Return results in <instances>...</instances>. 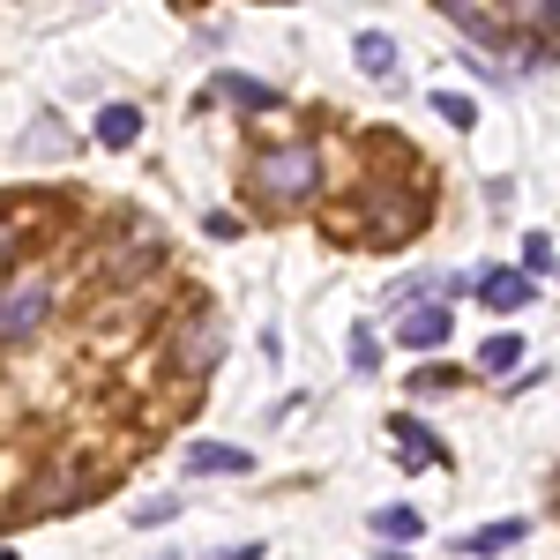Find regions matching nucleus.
I'll list each match as a JSON object with an SVG mask.
<instances>
[{
	"label": "nucleus",
	"mask_w": 560,
	"mask_h": 560,
	"mask_svg": "<svg viewBox=\"0 0 560 560\" xmlns=\"http://www.w3.org/2000/svg\"><path fill=\"white\" fill-rule=\"evenodd\" d=\"M433 217V195H427V173L419 179H366L359 187V202L337 217V232H345L351 247H411L419 232H427Z\"/></svg>",
	"instance_id": "obj_1"
},
{
	"label": "nucleus",
	"mask_w": 560,
	"mask_h": 560,
	"mask_svg": "<svg viewBox=\"0 0 560 560\" xmlns=\"http://www.w3.org/2000/svg\"><path fill=\"white\" fill-rule=\"evenodd\" d=\"M322 179H329V165H322L314 142H277V150H261L247 165V202L261 217H292L322 195Z\"/></svg>",
	"instance_id": "obj_2"
},
{
	"label": "nucleus",
	"mask_w": 560,
	"mask_h": 560,
	"mask_svg": "<svg viewBox=\"0 0 560 560\" xmlns=\"http://www.w3.org/2000/svg\"><path fill=\"white\" fill-rule=\"evenodd\" d=\"M217 359H224V322H217L210 306H187L173 345H165V374H173L179 388H202L217 374Z\"/></svg>",
	"instance_id": "obj_3"
},
{
	"label": "nucleus",
	"mask_w": 560,
	"mask_h": 560,
	"mask_svg": "<svg viewBox=\"0 0 560 560\" xmlns=\"http://www.w3.org/2000/svg\"><path fill=\"white\" fill-rule=\"evenodd\" d=\"M45 322H52V284H45L38 269L23 277H8V300H0V337H8V359H23V351L45 337Z\"/></svg>",
	"instance_id": "obj_4"
},
{
	"label": "nucleus",
	"mask_w": 560,
	"mask_h": 560,
	"mask_svg": "<svg viewBox=\"0 0 560 560\" xmlns=\"http://www.w3.org/2000/svg\"><path fill=\"white\" fill-rule=\"evenodd\" d=\"M165 261V232L158 224H135V232H120L113 247H105V261H97V277H105V292H128V284H142L150 269Z\"/></svg>",
	"instance_id": "obj_5"
},
{
	"label": "nucleus",
	"mask_w": 560,
	"mask_h": 560,
	"mask_svg": "<svg viewBox=\"0 0 560 560\" xmlns=\"http://www.w3.org/2000/svg\"><path fill=\"white\" fill-rule=\"evenodd\" d=\"M530 300H538V277L530 269H486L478 277V306H493V314H523Z\"/></svg>",
	"instance_id": "obj_6"
},
{
	"label": "nucleus",
	"mask_w": 560,
	"mask_h": 560,
	"mask_svg": "<svg viewBox=\"0 0 560 560\" xmlns=\"http://www.w3.org/2000/svg\"><path fill=\"white\" fill-rule=\"evenodd\" d=\"M448 329H456V314H448V300H433V306H411V314L396 322V345L433 351V345H448Z\"/></svg>",
	"instance_id": "obj_7"
},
{
	"label": "nucleus",
	"mask_w": 560,
	"mask_h": 560,
	"mask_svg": "<svg viewBox=\"0 0 560 560\" xmlns=\"http://www.w3.org/2000/svg\"><path fill=\"white\" fill-rule=\"evenodd\" d=\"M388 433H396V448H404V471H427V464H448V441H433L411 411H396L388 419Z\"/></svg>",
	"instance_id": "obj_8"
},
{
	"label": "nucleus",
	"mask_w": 560,
	"mask_h": 560,
	"mask_svg": "<svg viewBox=\"0 0 560 560\" xmlns=\"http://www.w3.org/2000/svg\"><path fill=\"white\" fill-rule=\"evenodd\" d=\"M187 471H195V478H202V471L240 478V471H255V456H247V448H232V441H187Z\"/></svg>",
	"instance_id": "obj_9"
},
{
	"label": "nucleus",
	"mask_w": 560,
	"mask_h": 560,
	"mask_svg": "<svg viewBox=\"0 0 560 560\" xmlns=\"http://www.w3.org/2000/svg\"><path fill=\"white\" fill-rule=\"evenodd\" d=\"M210 97L240 105V113H277V105H284V97H277L269 83H255V75H217V83H210Z\"/></svg>",
	"instance_id": "obj_10"
},
{
	"label": "nucleus",
	"mask_w": 560,
	"mask_h": 560,
	"mask_svg": "<svg viewBox=\"0 0 560 560\" xmlns=\"http://www.w3.org/2000/svg\"><path fill=\"white\" fill-rule=\"evenodd\" d=\"M516 538H530V523H523V516H501V523H478L471 538H456V546H464V553H478V560H493V553H509Z\"/></svg>",
	"instance_id": "obj_11"
},
{
	"label": "nucleus",
	"mask_w": 560,
	"mask_h": 560,
	"mask_svg": "<svg viewBox=\"0 0 560 560\" xmlns=\"http://www.w3.org/2000/svg\"><path fill=\"white\" fill-rule=\"evenodd\" d=\"M351 60H359V75L388 83V75H396V38H388V31H359V38H351Z\"/></svg>",
	"instance_id": "obj_12"
},
{
	"label": "nucleus",
	"mask_w": 560,
	"mask_h": 560,
	"mask_svg": "<svg viewBox=\"0 0 560 560\" xmlns=\"http://www.w3.org/2000/svg\"><path fill=\"white\" fill-rule=\"evenodd\" d=\"M523 366V337H486L478 345V374H493V382H509Z\"/></svg>",
	"instance_id": "obj_13"
},
{
	"label": "nucleus",
	"mask_w": 560,
	"mask_h": 560,
	"mask_svg": "<svg viewBox=\"0 0 560 560\" xmlns=\"http://www.w3.org/2000/svg\"><path fill=\"white\" fill-rule=\"evenodd\" d=\"M135 135H142V113H135V105H105V113H97V142H105V150H128Z\"/></svg>",
	"instance_id": "obj_14"
},
{
	"label": "nucleus",
	"mask_w": 560,
	"mask_h": 560,
	"mask_svg": "<svg viewBox=\"0 0 560 560\" xmlns=\"http://www.w3.org/2000/svg\"><path fill=\"white\" fill-rule=\"evenodd\" d=\"M433 120H448V128L464 135V128H478V105L464 97V90H448V83H441V90H433Z\"/></svg>",
	"instance_id": "obj_15"
},
{
	"label": "nucleus",
	"mask_w": 560,
	"mask_h": 560,
	"mask_svg": "<svg viewBox=\"0 0 560 560\" xmlns=\"http://www.w3.org/2000/svg\"><path fill=\"white\" fill-rule=\"evenodd\" d=\"M374 530H382V538H419V530H427V516L396 501V509H374Z\"/></svg>",
	"instance_id": "obj_16"
},
{
	"label": "nucleus",
	"mask_w": 560,
	"mask_h": 560,
	"mask_svg": "<svg viewBox=\"0 0 560 560\" xmlns=\"http://www.w3.org/2000/svg\"><path fill=\"white\" fill-rule=\"evenodd\" d=\"M351 366H359V374H374V366H382V345H374V329H351Z\"/></svg>",
	"instance_id": "obj_17"
},
{
	"label": "nucleus",
	"mask_w": 560,
	"mask_h": 560,
	"mask_svg": "<svg viewBox=\"0 0 560 560\" xmlns=\"http://www.w3.org/2000/svg\"><path fill=\"white\" fill-rule=\"evenodd\" d=\"M546 261H553V240H546V232H530V240H523V269H530V277H538V269H546Z\"/></svg>",
	"instance_id": "obj_18"
},
{
	"label": "nucleus",
	"mask_w": 560,
	"mask_h": 560,
	"mask_svg": "<svg viewBox=\"0 0 560 560\" xmlns=\"http://www.w3.org/2000/svg\"><path fill=\"white\" fill-rule=\"evenodd\" d=\"M173 516H179L173 493H165V501H142V509H135V523H142V530H150V523H173Z\"/></svg>",
	"instance_id": "obj_19"
},
{
	"label": "nucleus",
	"mask_w": 560,
	"mask_h": 560,
	"mask_svg": "<svg viewBox=\"0 0 560 560\" xmlns=\"http://www.w3.org/2000/svg\"><path fill=\"white\" fill-rule=\"evenodd\" d=\"M546 45H560V0H546Z\"/></svg>",
	"instance_id": "obj_20"
},
{
	"label": "nucleus",
	"mask_w": 560,
	"mask_h": 560,
	"mask_svg": "<svg viewBox=\"0 0 560 560\" xmlns=\"http://www.w3.org/2000/svg\"><path fill=\"white\" fill-rule=\"evenodd\" d=\"M210 560H261V546H232V553H210Z\"/></svg>",
	"instance_id": "obj_21"
},
{
	"label": "nucleus",
	"mask_w": 560,
	"mask_h": 560,
	"mask_svg": "<svg viewBox=\"0 0 560 560\" xmlns=\"http://www.w3.org/2000/svg\"><path fill=\"white\" fill-rule=\"evenodd\" d=\"M433 8H441V15H464V8H471V0H433Z\"/></svg>",
	"instance_id": "obj_22"
},
{
	"label": "nucleus",
	"mask_w": 560,
	"mask_h": 560,
	"mask_svg": "<svg viewBox=\"0 0 560 560\" xmlns=\"http://www.w3.org/2000/svg\"><path fill=\"white\" fill-rule=\"evenodd\" d=\"M158 560H179V553H173V546H165V553H158Z\"/></svg>",
	"instance_id": "obj_23"
},
{
	"label": "nucleus",
	"mask_w": 560,
	"mask_h": 560,
	"mask_svg": "<svg viewBox=\"0 0 560 560\" xmlns=\"http://www.w3.org/2000/svg\"><path fill=\"white\" fill-rule=\"evenodd\" d=\"M179 8H202V0H179Z\"/></svg>",
	"instance_id": "obj_24"
},
{
	"label": "nucleus",
	"mask_w": 560,
	"mask_h": 560,
	"mask_svg": "<svg viewBox=\"0 0 560 560\" xmlns=\"http://www.w3.org/2000/svg\"><path fill=\"white\" fill-rule=\"evenodd\" d=\"M269 8H284V0H269Z\"/></svg>",
	"instance_id": "obj_25"
}]
</instances>
